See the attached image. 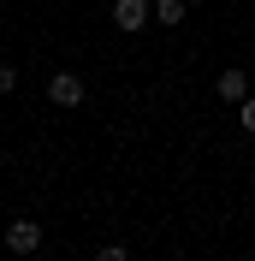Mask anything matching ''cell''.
I'll return each mask as SVG.
<instances>
[{
	"label": "cell",
	"instance_id": "cell-1",
	"mask_svg": "<svg viewBox=\"0 0 255 261\" xmlns=\"http://www.w3.org/2000/svg\"><path fill=\"white\" fill-rule=\"evenodd\" d=\"M214 95H220L225 107H243V101H249V71H243V65H225L220 77H214Z\"/></svg>",
	"mask_w": 255,
	"mask_h": 261
},
{
	"label": "cell",
	"instance_id": "cell-2",
	"mask_svg": "<svg viewBox=\"0 0 255 261\" xmlns=\"http://www.w3.org/2000/svg\"><path fill=\"white\" fill-rule=\"evenodd\" d=\"M0 244L12 249V255H36V249H42V226H36V220H12V226L0 231Z\"/></svg>",
	"mask_w": 255,
	"mask_h": 261
},
{
	"label": "cell",
	"instance_id": "cell-3",
	"mask_svg": "<svg viewBox=\"0 0 255 261\" xmlns=\"http://www.w3.org/2000/svg\"><path fill=\"white\" fill-rule=\"evenodd\" d=\"M148 18H155V0H113V24H119L125 36H137Z\"/></svg>",
	"mask_w": 255,
	"mask_h": 261
},
{
	"label": "cell",
	"instance_id": "cell-4",
	"mask_svg": "<svg viewBox=\"0 0 255 261\" xmlns=\"http://www.w3.org/2000/svg\"><path fill=\"white\" fill-rule=\"evenodd\" d=\"M83 95H89V89H83L78 71H54V77H48V101H54V107H78Z\"/></svg>",
	"mask_w": 255,
	"mask_h": 261
},
{
	"label": "cell",
	"instance_id": "cell-5",
	"mask_svg": "<svg viewBox=\"0 0 255 261\" xmlns=\"http://www.w3.org/2000/svg\"><path fill=\"white\" fill-rule=\"evenodd\" d=\"M155 18H160V30H178L190 18V0H155Z\"/></svg>",
	"mask_w": 255,
	"mask_h": 261
},
{
	"label": "cell",
	"instance_id": "cell-6",
	"mask_svg": "<svg viewBox=\"0 0 255 261\" xmlns=\"http://www.w3.org/2000/svg\"><path fill=\"white\" fill-rule=\"evenodd\" d=\"M238 125H243V130H249V137H255V95H249V101H243V107H238Z\"/></svg>",
	"mask_w": 255,
	"mask_h": 261
}]
</instances>
